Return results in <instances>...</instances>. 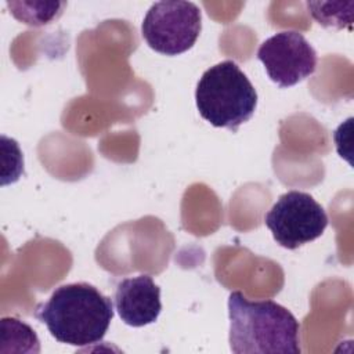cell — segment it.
Here are the masks:
<instances>
[{
	"label": "cell",
	"mask_w": 354,
	"mask_h": 354,
	"mask_svg": "<svg viewBox=\"0 0 354 354\" xmlns=\"http://www.w3.org/2000/svg\"><path fill=\"white\" fill-rule=\"evenodd\" d=\"M257 58L268 77L279 87H290L311 76L317 68V53L296 30H282L266 39Z\"/></svg>",
	"instance_id": "8992f818"
},
{
	"label": "cell",
	"mask_w": 354,
	"mask_h": 354,
	"mask_svg": "<svg viewBox=\"0 0 354 354\" xmlns=\"http://www.w3.org/2000/svg\"><path fill=\"white\" fill-rule=\"evenodd\" d=\"M36 318L59 343L90 346L101 342L113 318V304L86 282L58 286L46 303L36 307Z\"/></svg>",
	"instance_id": "6da1fadb"
},
{
	"label": "cell",
	"mask_w": 354,
	"mask_h": 354,
	"mask_svg": "<svg viewBox=\"0 0 354 354\" xmlns=\"http://www.w3.org/2000/svg\"><path fill=\"white\" fill-rule=\"evenodd\" d=\"M348 3H342L339 10L332 11L330 3H322V1H307V8L311 17L322 26H330L343 29L348 26L351 29V21H353V11H343L344 7H347Z\"/></svg>",
	"instance_id": "30bf717a"
},
{
	"label": "cell",
	"mask_w": 354,
	"mask_h": 354,
	"mask_svg": "<svg viewBox=\"0 0 354 354\" xmlns=\"http://www.w3.org/2000/svg\"><path fill=\"white\" fill-rule=\"evenodd\" d=\"M10 12L21 22L40 26L57 19L62 14V8L66 3H32V1H19V3H7Z\"/></svg>",
	"instance_id": "ba28073f"
},
{
	"label": "cell",
	"mask_w": 354,
	"mask_h": 354,
	"mask_svg": "<svg viewBox=\"0 0 354 354\" xmlns=\"http://www.w3.org/2000/svg\"><path fill=\"white\" fill-rule=\"evenodd\" d=\"M264 224L277 243L295 250L324 234L328 216L310 194L293 189L278 198L264 216Z\"/></svg>",
	"instance_id": "5b68a950"
},
{
	"label": "cell",
	"mask_w": 354,
	"mask_h": 354,
	"mask_svg": "<svg viewBox=\"0 0 354 354\" xmlns=\"http://www.w3.org/2000/svg\"><path fill=\"white\" fill-rule=\"evenodd\" d=\"M230 348L235 354H300V325L272 300L252 301L241 292L228 297Z\"/></svg>",
	"instance_id": "7a4b0ae2"
},
{
	"label": "cell",
	"mask_w": 354,
	"mask_h": 354,
	"mask_svg": "<svg viewBox=\"0 0 354 354\" xmlns=\"http://www.w3.org/2000/svg\"><path fill=\"white\" fill-rule=\"evenodd\" d=\"M201 29V10L191 1H158L149 7L141 25L147 44L165 55L188 51Z\"/></svg>",
	"instance_id": "277c9868"
},
{
	"label": "cell",
	"mask_w": 354,
	"mask_h": 354,
	"mask_svg": "<svg viewBox=\"0 0 354 354\" xmlns=\"http://www.w3.org/2000/svg\"><path fill=\"white\" fill-rule=\"evenodd\" d=\"M115 307L126 325L140 328L153 324L162 310L160 288L149 275L126 278L116 286Z\"/></svg>",
	"instance_id": "52a82bcc"
},
{
	"label": "cell",
	"mask_w": 354,
	"mask_h": 354,
	"mask_svg": "<svg viewBox=\"0 0 354 354\" xmlns=\"http://www.w3.org/2000/svg\"><path fill=\"white\" fill-rule=\"evenodd\" d=\"M199 115L214 127L236 131L257 106V93L231 59L218 62L203 72L195 90Z\"/></svg>",
	"instance_id": "3957f363"
},
{
	"label": "cell",
	"mask_w": 354,
	"mask_h": 354,
	"mask_svg": "<svg viewBox=\"0 0 354 354\" xmlns=\"http://www.w3.org/2000/svg\"><path fill=\"white\" fill-rule=\"evenodd\" d=\"M1 342L15 343L14 351L25 353H39V339L35 330L25 322L17 318H3L1 319Z\"/></svg>",
	"instance_id": "9c48e42d"
}]
</instances>
